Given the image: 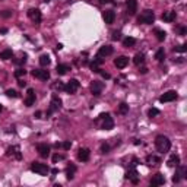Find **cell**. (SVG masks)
Instances as JSON below:
<instances>
[{"label":"cell","mask_w":187,"mask_h":187,"mask_svg":"<svg viewBox=\"0 0 187 187\" xmlns=\"http://www.w3.org/2000/svg\"><path fill=\"white\" fill-rule=\"evenodd\" d=\"M155 148H156V150L159 153H167L170 150V148H171V142H170V139L167 136L159 135L155 139Z\"/></svg>","instance_id":"6da1fadb"},{"label":"cell","mask_w":187,"mask_h":187,"mask_svg":"<svg viewBox=\"0 0 187 187\" xmlns=\"http://www.w3.org/2000/svg\"><path fill=\"white\" fill-rule=\"evenodd\" d=\"M153 21H155V15H153V12L149 10V9L143 10L142 15L138 18V22H139V24H145V25H152Z\"/></svg>","instance_id":"7a4b0ae2"},{"label":"cell","mask_w":187,"mask_h":187,"mask_svg":"<svg viewBox=\"0 0 187 187\" xmlns=\"http://www.w3.org/2000/svg\"><path fill=\"white\" fill-rule=\"evenodd\" d=\"M31 171H34V173H37L39 176H47L48 173H50V167L47 165V164H42V162H32L31 164Z\"/></svg>","instance_id":"3957f363"},{"label":"cell","mask_w":187,"mask_h":187,"mask_svg":"<svg viewBox=\"0 0 187 187\" xmlns=\"http://www.w3.org/2000/svg\"><path fill=\"white\" fill-rule=\"evenodd\" d=\"M98 120H102V124H101V129H102V130H111L112 127H114V121H112L111 115H110L108 112L100 114Z\"/></svg>","instance_id":"277c9868"},{"label":"cell","mask_w":187,"mask_h":187,"mask_svg":"<svg viewBox=\"0 0 187 187\" xmlns=\"http://www.w3.org/2000/svg\"><path fill=\"white\" fill-rule=\"evenodd\" d=\"M79 86H80V83H79V80L77 79H70L66 85H64V91L67 92V94H75L76 91L79 89Z\"/></svg>","instance_id":"5b68a950"},{"label":"cell","mask_w":187,"mask_h":187,"mask_svg":"<svg viewBox=\"0 0 187 187\" xmlns=\"http://www.w3.org/2000/svg\"><path fill=\"white\" fill-rule=\"evenodd\" d=\"M102 89H104V83H102V82H100V80H94V82L91 83V92H92V95H95V97L101 95Z\"/></svg>","instance_id":"8992f818"},{"label":"cell","mask_w":187,"mask_h":187,"mask_svg":"<svg viewBox=\"0 0 187 187\" xmlns=\"http://www.w3.org/2000/svg\"><path fill=\"white\" fill-rule=\"evenodd\" d=\"M28 16H29V19H31L34 24H37V25L41 22V19H42V15H41L39 9H29V10H28Z\"/></svg>","instance_id":"52a82bcc"},{"label":"cell","mask_w":187,"mask_h":187,"mask_svg":"<svg viewBox=\"0 0 187 187\" xmlns=\"http://www.w3.org/2000/svg\"><path fill=\"white\" fill-rule=\"evenodd\" d=\"M177 98H178V95H177L176 91H168V92H165L164 95L159 97V101L161 102H171V101H174Z\"/></svg>","instance_id":"ba28073f"},{"label":"cell","mask_w":187,"mask_h":187,"mask_svg":"<svg viewBox=\"0 0 187 187\" xmlns=\"http://www.w3.org/2000/svg\"><path fill=\"white\" fill-rule=\"evenodd\" d=\"M24 102H25L27 107H32V105L35 104V91H34L32 88L28 89V92H27V98H25Z\"/></svg>","instance_id":"9c48e42d"},{"label":"cell","mask_w":187,"mask_h":187,"mask_svg":"<svg viewBox=\"0 0 187 187\" xmlns=\"http://www.w3.org/2000/svg\"><path fill=\"white\" fill-rule=\"evenodd\" d=\"M112 51H114V48H112L111 45H102V47H100L97 57H101V59H104V57H107V56H111Z\"/></svg>","instance_id":"30bf717a"},{"label":"cell","mask_w":187,"mask_h":187,"mask_svg":"<svg viewBox=\"0 0 187 187\" xmlns=\"http://www.w3.org/2000/svg\"><path fill=\"white\" fill-rule=\"evenodd\" d=\"M31 75L37 79H41V80H48L50 79V72L48 70H39V69H35L31 72Z\"/></svg>","instance_id":"8fae6325"},{"label":"cell","mask_w":187,"mask_h":187,"mask_svg":"<svg viewBox=\"0 0 187 187\" xmlns=\"http://www.w3.org/2000/svg\"><path fill=\"white\" fill-rule=\"evenodd\" d=\"M89 156H91V152H89L88 148H80L77 150V159L79 161L86 162V161H89Z\"/></svg>","instance_id":"7c38bea8"},{"label":"cell","mask_w":187,"mask_h":187,"mask_svg":"<svg viewBox=\"0 0 187 187\" xmlns=\"http://www.w3.org/2000/svg\"><path fill=\"white\" fill-rule=\"evenodd\" d=\"M37 150L38 153H39V156H42V158H47L48 155H50V146L47 145V143H38L37 145Z\"/></svg>","instance_id":"4fadbf2b"},{"label":"cell","mask_w":187,"mask_h":187,"mask_svg":"<svg viewBox=\"0 0 187 187\" xmlns=\"http://www.w3.org/2000/svg\"><path fill=\"white\" fill-rule=\"evenodd\" d=\"M165 183V177L162 174H155L150 180V186L152 187H158V186H162Z\"/></svg>","instance_id":"5bb4252c"},{"label":"cell","mask_w":187,"mask_h":187,"mask_svg":"<svg viewBox=\"0 0 187 187\" xmlns=\"http://www.w3.org/2000/svg\"><path fill=\"white\" fill-rule=\"evenodd\" d=\"M50 105H51V107H50V110H51V111L62 108V100L59 98V95H56V94H54V95L51 97V102H50Z\"/></svg>","instance_id":"9a60e30c"},{"label":"cell","mask_w":187,"mask_h":187,"mask_svg":"<svg viewBox=\"0 0 187 187\" xmlns=\"http://www.w3.org/2000/svg\"><path fill=\"white\" fill-rule=\"evenodd\" d=\"M102 19H104L105 24L111 25L112 22H114V19H115V13H114V10H105V12L102 13Z\"/></svg>","instance_id":"2e32d148"},{"label":"cell","mask_w":187,"mask_h":187,"mask_svg":"<svg viewBox=\"0 0 187 187\" xmlns=\"http://www.w3.org/2000/svg\"><path fill=\"white\" fill-rule=\"evenodd\" d=\"M127 63H129V59H127L126 56H120V57H117V59L114 60V64H115V67H118V69H124V67L127 66Z\"/></svg>","instance_id":"e0dca14e"},{"label":"cell","mask_w":187,"mask_h":187,"mask_svg":"<svg viewBox=\"0 0 187 187\" xmlns=\"http://www.w3.org/2000/svg\"><path fill=\"white\" fill-rule=\"evenodd\" d=\"M126 6H127L129 15H135L138 10V0H126Z\"/></svg>","instance_id":"ac0fdd59"},{"label":"cell","mask_w":187,"mask_h":187,"mask_svg":"<svg viewBox=\"0 0 187 187\" xmlns=\"http://www.w3.org/2000/svg\"><path fill=\"white\" fill-rule=\"evenodd\" d=\"M126 178H127V180H130L133 184H136V183L139 181V180H138V171H136V170L132 167V168H130V170L126 173Z\"/></svg>","instance_id":"d6986e66"},{"label":"cell","mask_w":187,"mask_h":187,"mask_svg":"<svg viewBox=\"0 0 187 187\" xmlns=\"http://www.w3.org/2000/svg\"><path fill=\"white\" fill-rule=\"evenodd\" d=\"M176 18H177V15H176V12H173V10H170V12H164L162 16H161V19H162L164 22H174Z\"/></svg>","instance_id":"ffe728a7"},{"label":"cell","mask_w":187,"mask_h":187,"mask_svg":"<svg viewBox=\"0 0 187 187\" xmlns=\"http://www.w3.org/2000/svg\"><path fill=\"white\" fill-rule=\"evenodd\" d=\"M167 165H168V167H178V165H180V156L176 155V153H173V155L168 158Z\"/></svg>","instance_id":"44dd1931"},{"label":"cell","mask_w":187,"mask_h":187,"mask_svg":"<svg viewBox=\"0 0 187 187\" xmlns=\"http://www.w3.org/2000/svg\"><path fill=\"white\" fill-rule=\"evenodd\" d=\"M67 70H70V66L69 64H59L57 67H56V72H57V75H66L67 73Z\"/></svg>","instance_id":"7402d4cb"},{"label":"cell","mask_w":187,"mask_h":187,"mask_svg":"<svg viewBox=\"0 0 187 187\" xmlns=\"http://www.w3.org/2000/svg\"><path fill=\"white\" fill-rule=\"evenodd\" d=\"M75 173H76V165L70 164V165L67 167V170H66V177H67V180H72V178L75 177Z\"/></svg>","instance_id":"603a6c76"},{"label":"cell","mask_w":187,"mask_h":187,"mask_svg":"<svg viewBox=\"0 0 187 187\" xmlns=\"http://www.w3.org/2000/svg\"><path fill=\"white\" fill-rule=\"evenodd\" d=\"M7 155H15L16 159H21V158H22V155H21V152H19V148H18V146H12V148H9V149H7Z\"/></svg>","instance_id":"cb8c5ba5"},{"label":"cell","mask_w":187,"mask_h":187,"mask_svg":"<svg viewBox=\"0 0 187 187\" xmlns=\"http://www.w3.org/2000/svg\"><path fill=\"white\" fill-rule=\"evenodd\" d=\"M133 63H135L136 66H140L142 63H145V54H143V53H138V54L135 56V59H133Z\"/></svg>","instance_id":"d4e9b609"},{"label":"cell","mask_w":187,"mask_h":187,"mask_svg":"<svg viewBox=\"0 0 187 187\" xmlns=\"http://www.w3.org/2000/svg\"><path fill=\"white\" fill-rule=\"evenodd\" d=\"M153 32H155V35H156V39H158V41H164L165 37H167V32L162 31V29H159V28H155Z\"/></svg>","instance_id":"484cf974"},{"label":"cell","mask_w":187,"mask_h":187,"mask_svg":"<svg viewBox=\"0 0 187 187\" xmlns=\"http://www.w3.org/2000/svg\"><path fill=\"white\" fill-rule=\"evenodd\" d=\"M12 56H13V53H12V50H9V48H6V50H3V51L0 53V59H1V60H9V59H12Z\"/></svg>","instance_id":"4316f807"},{"label":"cell","mask_w":187,"mask_h":187,"mask_svg":"<svg viewBox=\"0 0 187 187\" xmlns=\"http://www.w3.org/2000/svg\"><path fill=\"white\" fill-rule=\"evenodd\" d=\"M135 44H136V39H135L133 37H127V38L123 39V45L127 47V48H129V47H133Z\"/></svg>","instance_id":"83f0119b"},{"label":"cell","mask_w":187,"mask_h":187,"mask_svg":"<svg viewBox=\"0 0 187 187\" xmlns=\"http://www.w3.org/2000/svg\"><path fill=\"white\" fill-rule=\"evenodd\" d=\"M50 62H51V60H50V57H48L47 54H42V56L39 57V64L44 66V67H47V66L50 64Z\"/></svg>","instance_id":"f1b7e54d"},{"label":"cell","mask_w":187,"mask_h":187,"mask_svg":"<svg viewBox=\"0 0 187 187\" xmlns=\"http://www.w3.org/2000/svg\"><path fill=\"white\" fill-rule=\"evenodd\" d=\"M155 59H156L158 62H164V59H165V51H164V48H159V50L156 51Z\"/></svg>","instance_id":"f546056e"},{"label":"cell","mask_w":187,"mask_h":187,"mask_svg":"<svg viewBox=\"0 0 187 187\" xmlns=\"http://www.w3.org/2000/svg\"><path fill=\"white\" fill-rule=\"evenodd\" d=\"M118 112H120V114H123V115H124V114H127V112H129V105H127L126 102H121V104L118 105Z\"/></svg>","instance_id":"4dcf8cb0"},{"label":"cell","mask_w":187,"mask_h":187,"mask_svg":"<svg viewBox=\"0 0 187 187\" xmlns=\"http://www.w3.org/2000/svg\"><path fill=\"white\" fill-rule=\"evenodd\" d=\"M13 75H15L16 79H21V77H24V76L27 75V70H25V69H18V70H15Z\"/></svg>","instance_id":"1f68e13d"},{"label":"cell","mask_w":187,"mask_h":187,"mask_svg":"<svg viewBox=\"0 0 187 187\" xmlns=\"http://www.w3.org/2000/svg\"><path fill=\"white\" fill-rule=\"evenodd\" d=\"M6 95H7L9 98H18V97H19L18 92H16L15 89H7V91H6Z\"/></svg>","instance_id":"d6a6232c"},{"label":"cell","mask_w":187,"mask_h":187,"mask_svg":"<svg viewBox=\"0 0 187 187\" xmlns=\"http://www.w3.org/2000/svg\"><path fill=\"white\" fill-rule=\"evenodd\" d=\"M56 146H57V148H63V149H66V150H67V149H70L72 143H70V142L67 140V142H63V143H57Z\"/></svg>","instance_id":"836d02e7"},{"label":"cell","mask_w":187,"mask_h":187,"mask_svg":"<svg viewBox=\"0 0 187 187\" xmlns=\"http://www.w3.org/2000/svg\"><path fill=\"white\" fill-rule=\"evenodd\" d=\"M174 51H177V53H184V51H187V44H181V45L176 47Z\"/></svg>","instance_id":"e575fe53"},{"label":"cell","mask_w":187,"mask_h":187,"mask_svg":"<svg viewBox=\"0 0 187 187\" xmlns=\"http://www.w3.org/2000/svg\"><path fill=\"white\" fill-rule=\"evenodd\" d=\"M146 161L148 162H161V158H158V156H155V155H149L148 158H146Z\"/></svg>","instance_id":"d590c367"},{"label":"cell","mask_w":187,"mask_h":187,"mask_svg":"<svg viewBox=\"0 0 187 187\" xmlns=\"http://www.w3.org/2000/svg\"><path fill=\"white\" fill-rule=\"evenodd\" d=\"M159 110H158V108H150L149 111H148V115H149V117H156V115H159Z\"/></svg>","instance_id":"8d00e7d4"},{"label":"cell","mask_w":187,"mask_h":187,"mask_svg":"<svg viewBox=\"0 0 187 187\" xmlns=\"http://www.w3.org/2000/svg\"><path fill=\"white\" fill-rule=\"evenodd\" d=\"M63 159H64V155H60V153L53 155V162H59V161H63Z\"/></svg>","instance_id":"74e56055"},{"label":"cell","mask_w":187,"mask_h":187,"mask_svg":"<svg viewBox=\"0 0 187 187\" xmlns=\"http://www.w3.org/2000/svg\"><path fill=\"white\" fill-rule=\"evenodd\" d=\"M101 152H102V153H108V152H110V145H108V143H102V145H101Z\"/></svg>","instance_id":"f35d334b"},{"label":"cell","mask_w":187,"mask_h":187,"mask_svg":"<svg viewBox=\"0 0 187 187\" xmlns=\"http://www.w3.org/2000/svg\"><path fill=\"white\" fill-rule=\"evenodd\" d=\"M180 180H181V176L178 174V171H176V174L173 176V181L174 183H180Z\"/></svg>","instance_id":"ab89813d"},{"label":"cell","mask_w":187,"mask_h":187,"mask_svg":"<svg viewBox=\"0 0 187 187\" xmlns=\"http://www.w3.org/2000/svg\"><path fill=\"white\" fill-rule=\"evenodd\" d=\"M0 15H1V18H10L12 16V12L10 10H3Z\"/></svg>","instance_id":"60d3db41"},{"label":"cell","mask_w":187,"mask_h":187,"mask_svg":"<svg viewBox=\"0 0 187 187\" xmlns=\"http://www.w3.org/2000/svg\"><path fill=\"white\" fill-rule=\"evenodd\" d=\"M25 62H27V56H24V57H22V59H19V60H13V63H15V64H24Z\"/></svg>","instance_id":"b9f144b4"},{"label":"cell","mask_w":187,"mask_h":187,"mask_svg":"<svg viewBox=\"0 0 187 187\" xmlns=\"http://www.w3.org/2000/svg\"><path fill=\"white\" fill-rule=\"evenodd\" d=\"M53 86H54L56 89H63V88H64V85H63V83H62L60 80H57V83H54Z\"/></svg>","instance_id":"7bdbcfd3"},{"label":"cell","mask_w":187,"mask_h":187,"mask_svg":"<svg viewBox=\"0 0 187 187\" xmlns=\"http://www.w3.org/2000/svg\"><path fill=\"white\" fill-rule=\"evenodd\" d=\"M178 32H180V35H186V34H187V28H186V27H180V28H178Z\"/></svg>","instance_id":"ee69618b"},{"label":"cell","mask_w":187,"mask_h":187,"mask_svg":"<svg viewBox=\"0 0 187 187\" xmlns=\"http://www.w3.org/2000/svg\"><path fill=\"white\" fill-rule=\"evenodd\" d=\"M100 73L102 75V77H104V79H110V77H111V76H110V73H107V72H101V70H100Z\"/></svg>","instance_id":"f6af8a7d"},{"label":"cell","mask_w":187,"mask_h":187,"mask_svg":"<svg viewBox=\"0 0 187 187\" xmlns=\"http://www.w3.org/2000/svg\"><path fill=\"white\" fill-rule=\"evenodd\" d=\"M112 39H120V32H117V31H115V32L112 34Z\"/></svg>","instance_id":"bcb514c9"},{"label":"cell","mask_w":187,"mask_h":187,"mask_svg":"<svg viewBox=\"0 0 187 187\" xmlns=\"http://www.w3.org/2000/svg\"><path fill=\"white\" fill-rule=\"evenodd\" d=\"M41 114H42L41 111H37L35 114H34V117H35V118H41Z\"/></svg>","instance_id":"7dc6e473"},{"label":"cell","mask_w":187,"mask_h":187,"mask_svg":"<svg viewBox=\"0 0 187 187\" xmlns=\"http://www.w3.org/2000/svg\"><path fill=\"white\" fill-rule=\"evenodd\" d=\"M0 32H1V34H6V32H7V29H6V28H1V29H0Z\"/></svg>","instance_id":"c3c4849f"},{"label":"cell","mask_w":187,"mask_h":187,"mask_svg":"<svg viewBox=\"0 0 187 187\" xmlns=\"http://www.w3.org/2000/svg\"><path fill=\"white\" fill-rule=\"evenodd\" d=\"M25 85H27V82H24V80L19 82V86H25Z\"/></svg>","instance_id":"681fc988"},{"label":"cell","mask_w":187,"mask_h":187,"mask_svg":"<svg viewBox=\"0 0 187 187\" xmlns=\"http://www.w3.org/2000/svg\"><path fill=\"white\" fill-rule=\"evenodd\" d=\"M110 1H111V0H100V3H102V4H104V3H110Z\"/></svg>","instance_id":"f907efd6"},{"label":"cell","mask_w":187,"mask_h":187,"mask_svg":"<svg viewBox=\"0 0 187 187\" xmlns=\"http://www.w3.org/2000/svg\"><path fill=\"white\" fill-rule=\"evenodd\" d=\"M56 48H57V50H62V48H63V45H62V44H57V47H56Z\"/></svg>","instance_id":"816d5d0a"},{"label":"cell","mask_w":187,"mask_h":187,"mask_svg":"<svg viewBox=\"0 0 187 187\" xmlns=\"http://www.w3.org/2000/svg\"><path fill=\"white\" fill-rule=\"evenodd\" d=\"M3 111V107H1V104H0V112Z\"/></svg>","instance_id":"f5cc1de1"},{"label":"cell","mask_w":187,"mask_h":187,"mask_svg":"<svg viewBox=\"0 0 187 187\" xmlns=\"http://www.w3.org/2000/svg\"><path fill=\"white\" fill-rule=\"evenodd\" d=\"M45 1H48V0H45Z\"/></svg>","instance_id":"db71d44e"}]
</instances>
